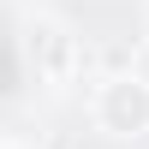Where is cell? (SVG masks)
Returning a JSON list of instances; mask_svg holds the SVG:
<instances>
[{
    "label": "cell",
    "mask_w": 149,
    "mask_h": 149,
    "mask_svg": "<svg viewBox=\"0 0 149 149\" xmlns=\"http://www.w3.org/2000/svg\"><path fill=\"white\" fill-rule=\"evenodd\" d=\"M90 119L113 143H143L149 137V78L143 72H107L90 95Z\"/></svg>",
    "instance_id": "1"
},
{
    "label": "cell",
    "mask_w": 149,
    "mask_h": 149,
    "mask_svg": "<svg viewBox=\"0 0 149 149\" xmlns=\"http://www.w3.org/2000/svg\"><path fill=\"white\" fill-rule=\"evenodd\" d=\"M24 54H30L36 78H42L48 90H66V84H78V72H84V48H78V36H72L60 18H48V12H36V18H30Z\"/></svg>",
    "instance_id": "2"
}]
</instances>
